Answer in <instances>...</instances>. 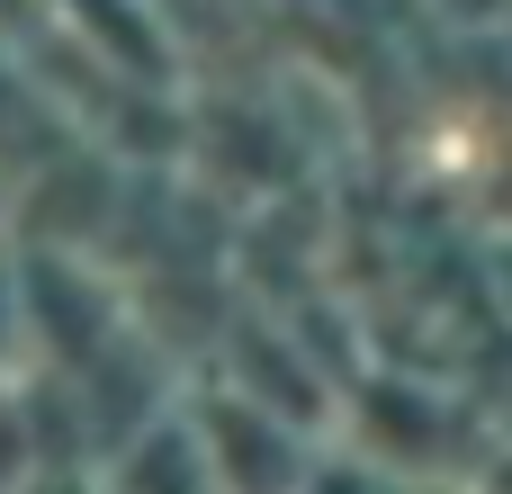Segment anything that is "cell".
I'll use <instances>...</instances> for the list:
<instances>
[{"mask_svg": "<svg viewBox=\"0 0 512 494\" xmlns=\"http://www.w3.org/2000/svg\"><path fill=\"white\" fill-rule=\"evenodd\" d=\"M0 324H9V297H0Z\"/></svg>", "mask_w": 512, "mask_h": 494, "instance_id": "1", "label": "cell"}]
</instances>
